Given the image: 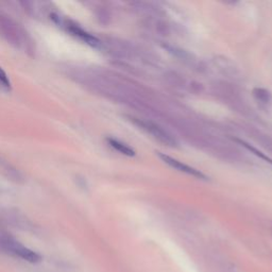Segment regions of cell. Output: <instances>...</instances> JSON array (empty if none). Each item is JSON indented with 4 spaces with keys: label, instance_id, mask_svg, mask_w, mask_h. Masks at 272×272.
Returning <instances> with one entry per match:
<instances>
[{
    "label": "cell",
    "instance_id": "cell-1",
    "mask_svg": "<svg viewBox=\"0 0 272 272\" xmlns=\"http://www.w3.org/2000/svg\"><path fill=\"white\" fill-rule=\"evenodd\" d=\"M0 37L24 53H31L33 50V42L28 32L18 22L2 13H0Z\"/></svg>",
    "mask_w": 272,
    "mask_h": 272
},
{
    "label": "cell",
    "instance_id": "cell-2",
    "mask_svg": "<svg viewBox=\"0 0 272 272\" xmlns=\"http://www.w3.org/2000/svg\"><path fill=\"white\" fill-rule=\"evenodd\" d=\"M0 252L18 257L31 264H37L42 261L40 254L26 247L15 238L5 234H0Z\"/></svg>",
    "mask_w": 272,
    "mask_h": 272
},
{
    "label": "cell",
    "instance_id": "cell-3",
    "mask_svg": "<svg viewBox=\"0 0 272 272\" xmlns=\"http://www.w3.org/2000/svg\"><path fill=\"white\" fill-rule=\"evenodd\" d=\"M131 121H133L134 125H136L137 127L142 129V130L146 131L147 133L151 134L155 139H158L159 141L163 142V144L168 145V146H176L177 145L176 139L159 125L154 123L152 121L142 120V119H138V118H134V117H131Z\"/></svg>",
    "mask_w": 272,
    "mask_h": 272
},
{
    "label": "cell",
    "instance_id": "cell-4",
    "mask_svg": "<svg viewBox=\"0 0 272 272\" xmlns=\"http://www.w3.org/2000/svg\"><path fill=\"white\" fill-rule=\"evenodd\" d=\"M53 19H55L56 21H58L59 23L63 24L64 27L67 29V31H69V33L78 38H80L81 41H83L84 43L88 44L89 46H93V47H98L101 42L98 40V38L92 34H89L88 32H86L84 29H82L80 26H78L77 23L69 21L67 19H65L64 21H60L59 19L53 17Z\"/></svg>",
    "mask_w": 272,
    "mask_h": 272
},
{
    "label": "cell",
    "instance_id": "cell-5",
    "mask_svg": "<svg viewBox=\"0 0 272 272\" xmlns=\"http://www.w3.org/2000/svg\"><path fill=\"white\" fill-rule=\"evenodd\" d=\"M158 155L165 164H167L168 166H170L171 168H174V169H176V170H179L181 172H184V174H186L188 176L195 177V178L200 179V180H207V177L203 172H201L200 170L196 169V168L190 167V166L182 163V162L177 160V159H174V158L169 157V155H167L165 153L158 152Z\"/></svg>",
    "mask_w": 272,
    "mask_h": 272
},
{
    "label": "cell",
    "instance_id": "cell-6",
    "mask_svg": "<svg viewBox=\"0 0 272 272\" xmlns=\"http://www.w3.org/2000/svg\"><path fill=\"white\" fill-rule=\"evenodd\" d=\"M107 141L113 149L120 152L123 155H127V157H133V155H135V151L130 146H128L127 144H125V142L118 139L113 138V137H108Z\"/></svg>",
    "mask_w": 272,
    "mask_h": 272
},
{
    "label": "cell",
    "instance_id": "cell-7",
    "mask_svg": "<svg viewBox=\"0 0 272 272\" xmlns=\"http://www.w3.org/2000/svg\"><path fill=\"white\" fill-rule=\"evenodd\" d=\"M236 141H238L239 144H241V145H242V146H243L245 149L249 150L251 153L255 154L256 157H258V158H261V159L265 160L267 163H269L270 165H272V159H270L269 157H267V155H266L265 153H262L261 151H258L256 148L252 147L251 145H249V144H248V142H245V141H243V140H241V139H236Z\"/></svg>",
    "mask_w": 272,
    "mask_h": 272
},
{
    "label": "cell",
    "instance_id": "cell-8",
    "mask_svg": "<svg viewBox=\"0 0 272 272\" xmlns=\"http://www.w3.org/2000/svg\"><path fill=\"white\" fill-rule=\"evenodd\" d=\"M253 95L254 97L260 100L262 102H269L271 100V94L270 92H268L267 89L265 88H261V87H256L253 89Z\"/></svg>",
    "mask_w": 272,
    "mask_h": 272
},
{
    "label": "cell",
    "instance_id": "cell-9",
    "mask_svg": "<svg viewBox=\"0 0 272 272\" xmlns=\"http://www.w3.org/2000/svg\"><path fill=\"white\" fill-rule=\"evenodd\" d=\"M0 89L5 90V92H10L12 89V83L10 81V78L2 67H0Z\"/></svg>",
    "mask_w": 272,
    "mask_h": 272
}]
</instances>
